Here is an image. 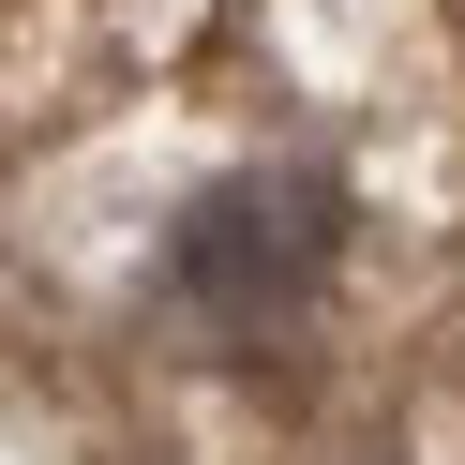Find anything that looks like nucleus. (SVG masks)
I'll list each match as a JSON object with an SVG mask.
<instances>
[{
	"mask_svg": "<svg viewBox=\"0 0 465 465\" xmlns=\"http://www.w3.org/2000/svg\"><path fill=\"white\" fill-rule=\"evenodd\" d=\"M315 255H331V195L315 181H241V195H211V211L181 225V285L211 315H241V331H271V315L301 301Z\"/></svg>",
	"mask_w": 465,
	"mask_h": 465,
	"instance_id": "f257e3e1",
	"label": "nucleus"
}]
</instances>
